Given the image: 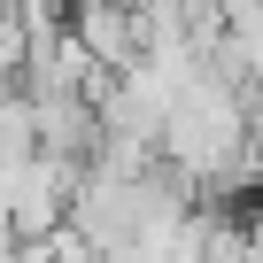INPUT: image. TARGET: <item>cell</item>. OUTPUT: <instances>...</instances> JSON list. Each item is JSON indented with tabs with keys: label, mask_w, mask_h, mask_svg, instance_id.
I'll list each match as a JSON object with an SVG mask.
<instances>
[{
	"label": "cell",
	"mask_w": 263,
	"mask_h": 263,
	"mask_svg": "<svg viewBox=\"0 0 263 263\" xmlns=\"http://www.w3.org/2000/svg\"><path fill=\"white\" fill-rule=\"evenodd\" d=\"M248 263H263V209H255V224H248Z\"/></svg>",
	"instance_id": "5b68a950"
},
{
	"label": "cell",
	"mask_w": 263,
	"mask_h": 263,
	"mask_svg": "<svg viewBox=\"0 0 263 263\" xmlns=\"http://www.w3.org/2000/svg\"><path fill=\"white\" fill-rule=\"evenodd\" d=\"M248 140H255V85H232L217 70H201L163 116V163H178L201 186V201H209V186L224 178V163Z\"/></svg>",
	"instance_id": "6da1fadb"
},
{
	"label": "cell",
	"mask_w": 263,
	"mask_h": 263,
	"mask_svg": "<svg viewBox=\"0 0 263 263\" xmlns=\"http://www.w3.org/2000/svg\"><path fill=\"white\" fill-rule=\"evenodd\" d=\"M70 24H78V39L101 54V70L147 62V16L132 8V0H70Z\"/></svg>",
	"instance_id": "3957f363"
},
{
	"label": "cell",
	"mask_w": 263,
	"mask_h": 263,
	"mask_svg": "<svg viewBox=\"0 0 263 263\" xmlns=\"http://www.w3.org/2000/svg\"><path fill=\"white\" fill-rule=\"evenodd\" d=\"M201 263H248V224L217 217V224H209V248H201Z\"/></svg>",
	"instance_id": "277c9868"
},
{
	"label": "cell",
	"mask_w": 263,
	"mask_h": 263,
	"mask_svg": "<svg viewBox=\"0 0 263 263\" xmlns=\"http://www.w3.org/2000/svg\"><path fill=\"white\" fill-rule=\"evenodd\" d=\"M78 178H85V155L31 147L24 171H16V186H8V217H16V232H24V240H31V232H54V224L70 217V201H78Z\"/></svg>",
	"instance_id": "7a4b0ae2"
}]
</instances>
